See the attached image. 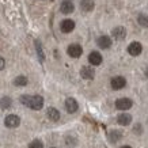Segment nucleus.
Returning <instances> with one entry per match:
<instances>
[{"instance_id": "nucleus-8", "label": "nucleus", "mask_w": 148, "mask_h": 148, "mask_svg": "<svg viewBox=\"0 0 148 148\" xmlns=\"http://www.w3.org/2000/svg\"><path fill=\"white\" fill-rule=\"evenodd\" d=\"M97 45L101 48V49H109L110 46H112V40H110V37L108 36H101L97 40Z\"/></svg>"}, {"instance_id": "nucleus-23", "label": "nucleus", "mask_w": 148, "mask_h": 148, "mask_svg": "<svg viewBox=\"0 0 148 148\" xmlns=\"http://www.w3.org/2000/svg\"><path fill=\"white\" fill-rule=\"evenodd\" d=\"M133 132H135V133H141V125H140V124H137V125L135 126V128H133Z\"/></svg>"}, {"instance_id": "nucleus-2", "label": "nucleus", "mask_w": 148, "mask_h": 148, "mask_svg": "<svg viewBox=\"0 0 148 148\" xmlns=\"http://www.w3.org/2000/svg\"><path fill=\"white\" fill-rule=\"evenodd\" d=\"M67 52H68V54H69L71 57L77 58V57H80V56H82V53H83V49H82V46L79 45V44H72V45L68 46Z\"/></svg>"}, {"instance_id": "nucleus-25", "label": "nucleus", "mask_w": 148, "mask_h": 148, "mask_svg": "<svg viewBox=\"0 0 148 148\" xmlns=\"http://www.w3.org/2000/svg\"><path fill=\"white\" fill-rule=\"evenodd\" d=\"M120 148H132V147H129V145H122V147H120Z\"/></svg>"}, {"instance_id": "nucleus-21", "label": "nucleus", "mask_w": 148, "mask_h": 148, "mask_svg": "<svg viewBox=\"0 0 148 148\" xmlns=\"http://www.w3.org/2000/svg\"><path fill=\"white\" fill-rule=\"evenodd\" d=\"M137 22L140 23V26L148 27V15H145V14H140L139 18H137Z\"/></svg>"}, {"instance_id": "nucleus-11", "label": "nucleus", "mask_w": 148, "mask_h": 148, "mask_svg": "<svg viewBox=\"0 0 148 148\" xmlns=\"http://www.w3.org/2000/svg\"><path fill=\"white\" fill-rule=\"evenodd\" d=\"M77 108H79V105H77V102L75 101V99L73 98H67V101H65V110H67L68 113L77 112Z\"/></svg>"}, {"instance_id": "nucleus-16", "label": "nucleus", "mask_w": 148, "mask_h": 148, "mask_svg": "<svg viewBox=\"0 0 148 148\" xmlns=\"http://www.w3.org/2000/svg\"><path fill=\"white\" fill-rule=\"evenodd\" d=\"M46 116H48V118L52 120V121H58V120H60V112H58L56 108H49L48 109Z\"/></svg>"}, {"instance_id": "nucleus-26", "label": "nucleus", "mask_w": 148, "mask_h": 148, "mask_svg": "<svg viewBox=\"0 0 148 148\" xmlns=\"http://www.w3.org/2000/svg\"><path fill=\"white\" fill-rule=\"evenodd\" d=\"M144 73H145V76L148 77V68H147V69H145V72H144Z\"/></svg>"}, {"instance_id": "nucleus-6", "label": "nucleus", "mask_w": 148, "mask_h": 148, "mask_svg": "<svg viewBox=\"0 0 148 148\" xmlns=\"http://www.w3.org/2000/svg\"><path fill=\"white\" fill-rule=\"evenodd\" d=\"M112 36L114 37L116 40H118V41L125 40V37H126V30H125V27H122V26L114 27V29L112 30Z\"/></svg>"}, {"instance_id": "nucleus-22", "label": "nucleus", "mask_w": 148, "mask_h": 148, "mask_svg": "<svg viewBox=\"0 0 148 148\" xmlns=\"http://www.w3.org/2000/svg\"><path fill=\"white\" fill-rule=\"evenodd\" d=\"M29 148H44V144L41 140H33L32 143L29 144Z\"/></svg>"}, {"instance_id": "nucleus-5", "label": "nucleus", "mask_w": 148, "mask_h": 148, "mask_svg": "<svg viewBox=\"0 0 148 148\" xmlns=\"http://www.w3.org/2000/svg\"><path fill=\"white\" fill-rule=\"evenodd\" d=\"M110 84H112V87L114 90H122L126 86V80H125V77H122V76H116L112 79Z\"/></svg>"}, {"instance_id": "nucleus-28", "label": "nucleus", "mask_w": 148, "mask_h": 148, "mask_svg": "<svg viewBox=\"0 0 148 148\" xmlns=\"http://www.w3.org/2000/svg\"><path fill=\"white\" fill-rule=\"evenodd\" d=\"M52 148H54V147H52Z\"/></svg>"}, {"instance_id": "nucleus-24", "label": "nucleus", "mask_w": 148, "mask_h": 148, "mask_svg": "<svg viewBox=\"0 0 148 148\" xmlns=\"http://www.w3.org/2000/svg\"><path fill=\"white\" fill-rule=\"evenodd\" d=\"M4 67H5V60L1 57V56H0V71H1V69H3Z\"/></svg>"}, {"instance_id": "nucleus-10", "label": "nucleus", "mask_w": 148, "mask_h": 148, "mask_svg": "<svg viewBox=\"0 0 148 148\" xmlns=\"http://www.w3.org/2000/svg\"><path fill=\"white\" fill-rule=\"evenodd\" d=\"M80 75L83 79H86V80H92L95 76V71L91 67H83L80 71Z\"/></svg>"}, {"instance_id": "nucleus-18", "label": "nucleus", "mask_w": 148, "mask_h": 148, "mask_svg": "<svg viewBox=\"0 0 148 148\" xmlns=\"http://www.w3.org/2000/svg\"><path fill=\"white\" fill-rule=\"evenodd\" d=\"M11 105H12V101H11V98H8V97H3V98L0 99V109H3V110L10 109Z\"/></svg>"}, {"instance_id": "nucleus-20", "label": "nucleus", "mask_w": 148, "mask_h": 148, "mask_svg": "<svg viewBox=\"0 0 148 148\" xmlns=\"http://www.w3.org/2000/svg\"><path fill=\"white\" fill-rule=\"evenodd\" d=\"M14 84L15 86H18V87H23V86H26L27 84V77L26 76H18V77H15V80H14Z\"/></svg>"}, {"instance_id": "nucleus-12", "label": "nucleus", "mask_w": 148, "mask_h": 148, "mask_svg": "<svg viewBox=\"0 0 148 148\" xmlns=\"http://www.w3.org/2000/svg\"><path fill=\"white\" fill-rule=\"evenodd\" d=\"M73 10H75V5H73L72 1H65V0H64L63 3H61V5H60V11H61L63 14H65V15L72 14L73 12Z\"/></svg>"}, {"instance_id": "nucleus-27", "label": "nucleus", "mask_w": 148, "mask_h": 148, "mask_svg": "<svg viewBox=\"0 0 148 148\" xmlns=\"http://www.w3.org/2000/svg\"><path fill=\"white\" fill-rule=\"evenodd\" d=\"M65 1H72V0H65Z\"/></svg>"}, {"instance_id": "nucleus-9", "label": "nucleus", "mask_w": 148, "mask_h": 148, "mask_svg": "<svg viewBox=\"0 0 148 148\" xmlns=\"http://www.w3.org/2000/svg\"><path fill=\"white\" fill-rule=\"evenodd\" d=\"M60 29L63 33H71L73 29H75V22L72 19H65L60 23Z\"/></svg>"}, {"instance_id": "nucleus-4", "label": "nucleus", "mask_w": 148, "mask_h": 148, "mask_svg": "<svg viewBox=\"0 0 148 148\" xmlns=\"http://www.w3.org/2000/svg\"><path fill=\"white\" fill-rule=\"evenodd\" d=\"M4 124L7 128H16L21 124V118L18 116H15V114H10V116L5 117Z\"/></svg>"}, {"instance_id": "nucleus-19", "label": "nucleus", "mask_w": 148, "mask_h": 148, "mask_svg": "<svg viewBox=\"0 0 148 148\" xmlns=\"http://www.w3.org/2000/svg\"><path fill=\"white\" fill-rule=\"evenodd\" d=\"M36 50H37V54L40 57V61L42 63L45 60V54H44V50H42V45H41L40 41H36Z\"/></svg>"}, {"instance_id": "nucleus-1", "label": "nucleus", "mask_w": 148, "mask_h": 148, "mask_svg": "<svg viewBox=\"0 0 148 148\" xmlns=\"http://www.w3.org/2000/svg\"><path fill=\"white\" fill-rule=\"evenodd\" d=\"M21 103L33 110H41L44 106V98L41 95H22Z\"/></svg>"}, {"instance_id": "nucleus-15", "label": "nucleus", "mask_w": 148, "mask_h": 148, "mask_svg": "<svg viewBox=\"0 0 148 148\" xmlns=\"http://www.w3.org/2000/svg\"><path fill=\"white\" fill-rule=\"evenodd\" d=\"M94 0H82L80 1V10L84 12H91L94 10Z\"/></svg>"}, {"instance_id": "nucleus-17", "label": "nucleus", "mask_w": 148, "mask_h": 148, "mask_svg": "<svg viewBox=\"0 0 148 148\" xmlns=\"http://www.w3.org/2000/svg\"><path fill=\"white\" fill-rule=\"evenodd\" d=\"M122 139V132L121 130H110L109 132V140L112 141V143H117L118 140Z\"/></svg>"}, {"instance_id": "nucleus-13", "label": "nucleus", "mask_w": 148, "mask_h": 148, "mask_svg": "<svg viewBox=\"0 0 148 148\" xmlns=\"http://www.w3.org/2000/svg\"><path fill=\"white\" fill-rule=\"evenodd\" d=\"M117 122H118L120 125H122V126L129 125L130 122H132V116L128 114V113H121L120 116L117 117Z\"/></svg>"}, {"instance_id": "nucleus-14", "label": "nucleus", "mask_w": 148, "mask_h": 148, "mask_svg": "<svg viewBox=\"0 0 148 148\" xmlns=\"http://www.w3.org/2000/svg\"><path fill=\"white\" fill-rule=\"evenodd\" d=\"M88 61H90V64H92V65H99V64L102 63V56H101V53L99 52H91L90 54H88Z\"/></svg>"}, {"instance_id": "nucleus-7", "label": "nucleus", "mask_w": 148, "mask_h": 148, "mask_svg": "<svg viewBox=\"0 0 148 148\" xmlns=\"http://www.w3.org/2000/svg\"><path fill=\"white\" fill-rule=\"evenodd\" d=\"M141 50H143V46H141L140 42H132V44L128 46V53H129L130 56H135V57L141 53Z\"/></svg>"}, {"instance_id": "nucleus-3", "label": "nucleus", "mask_w": 148, "mask_h": 148, "mask_svg": "<svg viewBox=\"0 0 148 148\" xmlns=\"http://www.w3.org/2000/svg\"><path fill=\"white\" fill-rule=\"evenodd\" d=\"M132 99L129 98H120L116 101V108L118 110H128V109L132 108Z\"/></svg>"}]
</instances>
